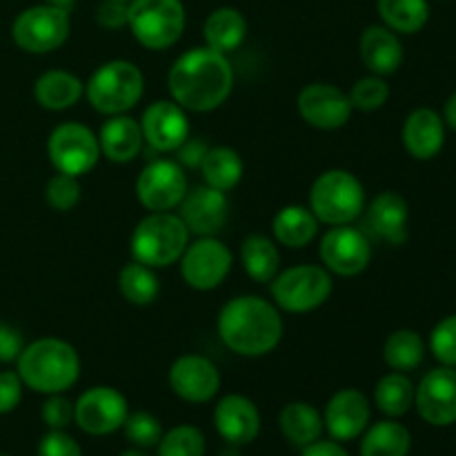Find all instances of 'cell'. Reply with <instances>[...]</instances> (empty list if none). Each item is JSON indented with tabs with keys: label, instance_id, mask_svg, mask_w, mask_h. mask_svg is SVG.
Listing matches in <instances>:
<instances>
[{
	"label": "cell",
	"instance_id": "cell-1",
	"mask_svg": "<svg viewBox=\"0 0 456 456\" xmlns=\"http://www.w3.org/2000/svg\"><path fill=\"white\" fill-rule=\"evenodd\" d=\"M167 87L174 102L183 110L205 114L230 98L234 89V69L225 53L205 45L176 58L167 74Z\"/></svg>",
	"mask_w": 456,
	"mask_h": 456
},
{
	"label": "cell",
	"instance_id": "cell-2",
	"mask_svg": "<svg viewBox=\"0 0 456 456\" xmlns=\"http://www.w3.org/2000/svg\"><path fill=\"white\" fill-rule=\"evenodd\" d=\"M218 337L234 354H270L283 338V319L274 303L261 297H236L223 305L218 314Z\"/></svg>",
	"mask_w": 456,
	"mask_h": 456
},
{
	"label": "cell",
	"instance_id": "cell-3",
	"mask_svg": "<svg viewBox=\"0 0 456 456\" xmlns=\"http://www.w3.org/2000/svg\"><path fill=\"white\" fill-rule=\"evenodd\" d=\"M22 386L38 395H62L76 386L80 377V356L71 343L62 338H38L22 347L16 359Z\"/></svg>",
	"mask_w": 456,
	"mask_h": 456
},
{
	"label": "cell",
	"instance_id": "cell-4",
	"mask_svg": "<svg viewBox=\"0 0 456 456\" xmlns=\"http://www.w3.org/2000/svg\"><path fill=\"white\" fill-rule=\"evenodd\" d=\"M134 261L150 267H169L181 261L190 245V230L178 214L150 212L132 234Z\"/></svg>",
	"mask_w": 456,
	"mask_h": 456
},
{
	"label": "cell",
	"instance_id": "cell-5",
	"mask_svg": "<svg viewBox=\"0 0 456 456\" xmlns=\"http://www.w3.org/2000/svg\"><path fill=\"white\" fill-rule=\"evenodd\" d=\"M310 209L325 225H350L363 214V183L347 169H328L310 190Z\"/></svg>",
	"mask_w": 456,
	"mask_h": 456
},
{
	"label": "cell",
	"instance_id": "cell-6",
	"mask_svg": "<svg viewBox=\"0 0 456 456\" xmlns=\"http://www.w3.org/2000/svg\"><path fill=\"white\" fill-rule=\"evenodd\" d=\"M145 92V76L134 62L110 61L98 67L85 85V96L96 111L118 116L138 105Z\"/></svg>",
	"mask_w": 456,
	"mask_h": 456
},
{
	"label": "cell",
	"instance_id": "cell-7",
	"mask_svg": "<svg viewBox=\"0 0 456 456\" xmlns=\"http://www.w3.org/2000/svg\"><path fill=\"white\" fill-rule=\"evenodd\" d=\"M127 27L142 47L163 52L181 40L185 7L181 0H129Z\"/></svg>",
	"mask_w": 456,
	"mask_h": 456
},
{
	"label": "cell",
	"instance_id": "cell-8",
	"mask_svg": "<svg viewBox=\"0 0 456 456\" xmlns=\"http://www.w3.org/2000/svg\"><path fill=\"white\" fill-rule=\"evenodd\" d=\"M274 305L289 314H307L330 298L332 274L321 265H294L270 281Z\"/></svg>",
	"mask_w": 456,
	"mask_h": 456
},
{
	"label": "cell",
	"instance_id": "cell-9",
	"mask_svg": "<svg viewBox=\"0 0 456 456\" xmlns=\"http://www.w3.org/2000/svg\"><path fill=\"white\" fill-rule=\"evenodd\" d=\"M69 29V12L45 3L18 13L12 25V38L22 52L49 53L65 45Z\"/></svg>",
	"mask_w": 456,
	"mask_h": 456
},
{
	"label": "cell",
	"instance_id": "cell-10",
	"mask_svg": "<svg viewBox=\"0 0 456 456\" xmlns=\"http://www.w3.org/2000/svg\"><path fill=\"white\" fill-rule=\"evenodd\" d=\"M47 156L56 172L83 176L96 167L102 154L92 129L80 123H62L49 134Z\"/></svg>",
	"mask_w": 456,
	"mask_h": 456
},
{
	"label": "cell",
	"instance_id": "cell-11",
	"mask_svg": "<svg viewBox=\"0 0 456 456\" xmlns=\"http://www.w3.org/2000/svg\"><path fill=\"white\" fill-rule=\"evenodd\" d=\"M129 414L125 395L110 386L85 390L74 403V423L89 436H110L123 428Z\"/></svg>",
	"mask_w": 456,
	"mask_h": 456
},
{
	"label": "cell",
	"instance_id": "cell-12",
	"mask_svg": "<svg viewBox=\"0 0 456 456\" xmlns=\"http://www.w3.org/2000/svg\"><path fill=\"white\" fill-rule=\"evenodd\" d=\"M234 256L214 236H199L191 245H187L181 256V276L190 288L199 292L216 289L227 274L232 272Z\"/></svg>",
	"mask_w": 456,
	"mask_h": 456
},
{
	"label": "cell",
	"instance_id": "cell-13",
	"mask_svg": "<svg viewBox=\"0 0 456 456\" xmlns=\"http://www.w3.org/2000/svg\"><path fill=\"white\" fill-rule=\"evenodd\" d=\"M187 190L185 169L174 160H154L138 174L136 196L147 212H172L185 199Z\"/></svg>",
	"mask_w": 456,
	"mask_h": 456
},
{
	"label": "cell",
	"instance_id": "cell-14",
	"mask_svg": "<svg viewBox=\"0 0 456 456\" xmlns=\"http://www.w3.org/2000/svg\"><path fill=\"white\" fill-rule=\"evenodd\" d=\"M321 261L337 276H356L368 270L372 245L368 236L350 225H337L321 239Z\"/></svg>",
	"mask_w": 456,
	"mask_h": 456
},
{
	"label": "cell",
	"instance_id": "cell-15",
	"mask_svg": "<svg viewBox=\"0 0 456 456\" xmlns=\"http://www.w3.org/2000/svg\"><path fill=\"white\" fill-rule=\"evenodd\" d=\"M414 408L419 417L435 428L456 423V368L430 370L414 390Z\"/></svg>",
	"mask_w": 456,
	"mask_h": 456
},
{
	"label": "cell",
	"instance_id": "cell-16",
	"mask_svg": "<svg viewBox=\"0 0 456 456\" xmlns=\"http://www.w3.org/2000/svg\"><path fill=\"white\" fill-rule=\"evenodd\" d=\"M297 107L301 118L310 127L332 132L343 127L352 116V102L343 89L330 83H310L301 89L297 98Z\"/></svg>",
	"mask_w": 456,
	"mask_h": 456
},
{
	"label": "cell",
	"instance_id": "cell-17",
	"mask_svg": "<svg viewBox=\"0 0 456 456\" xmlns=\"http://www.w3.org/2000/svg\"><path fill=\"white\" fill-rule=\"evenodd\" d=\"M169 387L187 403H209L221 390V372L216 365L200 354L178 356L167 374Z\"/></svg>",
	"mask_w": 456,
	"mask_h": 456
},
{
	"label": "cell",
	"instance_id": "cell-18",
	"mask_svg": "<svg viewBox=\"0 0 456 456\" xmlns=\"http://www.w3.org/2000/svg\"><path fill=\"white\" fill-rule=\"evenodd\" d=\"M372 419V408L370 399L356 387H346L338 390L332 399L328 401L323 412L325 432L332 436V441L347 444V441L361 439Z\"/></svg>",
	"mask_w": 456,
	"mask_h": 456
},
{
	"label": "cell",
	"instance_id": "cell-19",
	"mask_svg": "<svg viewBox=\"0 0 456 456\" xmlns=\"http://www.w3.org/2000/svg\"><path fill=\"white\" fill-rule=\"evenodd\" d=\"M141 129L145 142L156 151H176L190 138L185 110L174 101H156L142 111Z\"/></svg>",
	"mask_w": 456,
	"mask_h": 456
},
{
	"label": "cell",
	"instance_id": "cell-20",
	"mask_svg": "<svg viewBox=\"0 0 456 456\" xmlns=\"http://www.w3.org/2000/svg\"><path fill=\"white\" fill-rule=\"evenodd\" d=\"M214 428L225 444L249 445L261 435V412L248 396L227 395L214 408Z\"/></svg>",
	"mask_w": 456,
	"mask_h": 456
},
{
	"label": "cell",
	"instance_id": "cell-21",
	"mask_svg": "<svg viewBox=\"0 0 456 456\" xmlns=\"http://www.w3.org/2000/svg\"><path fill=\"white\" fill-rule=\"evenodd\" d=\"M181 221L196 236H214L221 232L227 221V203L225 191L214 190L209 185H199L194 190H187L185 199L181 200Z\"/></svg>",
	"mask_w": 456,
	"mask_h": 456
},
{
	"label": "cell",
	"instance_id": "cell-22",
	"mask_svg": "<svg viewBox=\"0 0 456 456\" xmlns=\"http://www.w3.org/2000/svg\"><path fill=\"white\" fill-rule=\"evenodd\" d=\"M403 145L417 160H430L444 150L445 123L439 111L430 107H419L405 118Z\"/></svg>",
	"mask_w": 456,
	"mask_h": 456
},
{
	"label": "cell",
	"instance_id": "cell-23",
	"mask_svg": "<svg viewBox=\"0 0 456 456\" xmlns=\"http://www.w3.org/2000/svg\"><path fill=\"white\" fill-rule=\"evenodd\" d=\"M361 61L374 76H390L403 65V45L386 25H370L361 34Z\"/></svg>",
	"mask_w": 456,
	"mask_h": 456
},
{
	"label": "cell",
	"instance_id": "cell-24",
	"mask_svg": "<svg viewBox=\"0 0 456 456\" xmlns=\"http://www.w3.org/2000/svg\"><path fill=\"white\" fill-rule=\"evenodd\" d=\"M142 129L141 120L132 118V116H110L105 125L98 132V145H101V154L111 163H132L142 150Z\"/></svg>",
	"mask_w": 456,
	"mask_h": 456
},
{
	"label": "cell",
	"instance_id": "cell-25",
	"mask_svg": "<svg viewBox=\"0 0 456 456\" xmlns=\"http://www.w3.org/2000/svg\"><path fill=\"white\" fill-rule=\"evenodd\" d=\"M408 200L396 191H381L368 208V225L379 239L401 245L408 239Z\"/></svg>",
	"mask_w": 456,
	"mask_h": 456
},
{
	"label": "cell",
	"instance_id": "cell-26",
	"mask_svg": "<svg viewBox=\"0 0 456 456\" xmlns=\"http://www.w3.org/2000/svg\"><path fill=\"white\" fill-rule=\"evenodd\" d=\"M281 435L294 445V448H307L323 436L325 423L323 414L314 405L305 401H292L285 405L279 414Z\"/></svg>",
	"mask_w": 456,
	"mask_h": 456
},
{
	"label": "cell",
	"instance_id": "cell-27",
	"mask_svg": "<svg viewBox=\"0 0 456 456\" xmlns=\"http://www.w3.org/2000/svg\"><path fill=\"white\" fill-rule=\"evenodd\" d=\"M85 83L76 74L65 69H49L38 76L34 85V96L40 107L49 111H62L74 107L83 98Z\"/></svg>",
	"mask_w": 456,
	"mask_h": 456
},
{
	"label": "cell",
	"instance_id": "cell-28",
	"mask_svg": "<svg viewBox=\"0 0 456 456\" xmlns=\"http://www.w3.org/2000/svg\"><path fill=\"white\" fill-rule=\"evenodd\" d=\"M205 43L209 49L221 53H230L240 47L248 36V20L234 7H218L208 16L203 25Z\"/></svg>",
	"mask_w": 456,
	"mask_h": 456
},
{
	"label": "cell",
	"instance_id": "cell-29",
	"mask_svg": "<svg viewBox=\"0 0 456 456\" xmlns=\"http://www.w3.org/2000/svg\"><path fill=\"white\" fill-rule=\"evenodd\" d=\"M272 232L281 245L289 249H301L316 239L319 218L312 214L310 208L288 205V208L276 212L274 221H272Z\"/></svg>",
	"mask_w": 456,
	"mask_h": 456
},
{
	"label": "cell",
	"instance_id": "cell-30",
	"mask_svg": "<svg viewBox=\"0 0 456 456\" xmlns=\"http://www.w3.org/2000/svg\"><path fill=\"white\" fill-rule=\"evenodd\" d=\"M412 448V435L396 419H386L361 435V456H408Z\"/></svg>",
	"mask_w": 456,
	"mask_h": 456
},
{
	"label": "cell",
	"instance_id": "cell-31",
	"mask_svg": "<svg viewBox=\"0 0 456 456\" xmlns=\"http://www.w3.org/2000/svg\"><path fill=\"white\" fill-rule=\"evenodd\" d=\"M240 263H243L245 272L249 279L256 283H270L281 267V254L279 248L272 239L263 234H249L248 239L240 243Z\"/></svg>",
	"mask_w": 456,
	"mask_h": 456
},
{
	"label": "cell",
	"instance_id": "cell-32",
	"mask_svg": "<svg viewBox=\"0 0 456 456\" xmlns=\"http://www.w3.org/2000/svg\"><path fill=\"white\" fill-rule=\"evenodd\" d=\"M200 174L205 178V185L230 191L243 178V159L232 147H212L200 163Z\"/></svg>",
	"mask_w": 456,
	"mask_h": 456
},
{
	"label": "cell",
	"instance_id": "cell-33",
	"mask_svg": "<svg viewBox=\"0 0 456 456\" xmlns=\"http://www.w3.org/2000/svg\"><path fill=\"white\" fill-rule=\"evenodd\" d=\"M383 25L396 34H417L430 20L428 0H377Z\"/></svg>",
	"mask_w": 456,
	"mask_h": 456
},
{
	"label": "cell",
	"instance_id": "cell-34",
	"mask_svg": "<svg viewBox=\"0 0 456 456\" xmlns=\"http://www.w3.org/2000/svg\"><path fill=\"white\" fill-rule=\"evenodd\" d=\"M414 383L405 377V372H395L381 377L374 387V405L387 419H399L414 408Z\"/></svg>",
	"mask_w": 456,
	"mask_h": 456
},
{
	"label": "cell",
	"instance_id": "cell-35",
	"mask_svg": "<svg viewBox=\"0 0 456 456\" xmlns=\"http://www.w3.org/2000/svg\"><path fill=\"white\" fill-rule=\"evenodd\" d=\"M426 359V343L414 330H396L386 338L383 361L395 372H412Z\"/></svg>",
	"mask_w": 456,
	"mask_h": 456
},
{
	"label": "cell",
	"instance_id": "cell-36",
	"mask_svg": "<svg viewBox=\"0 0 456 456\" xmlns=\"http://www.w3.org/2000/svg\"><path fill=\"white\" fill-rule=\"evenodd\" d=\"M118 289L132 305H151L160 294V281L154 267L132 261L120 270Z\"/></svg>",
	"mask_w": 456,
	"mask_h": 456
},
{
	"label": "cell",
	"instance_id": "cell-37",
	"mask_svg": "<svg viewBox=\"0 0 456 456\" xmlns=\"http://www.w3.org/2000/svg\"><path fill=\"white\" fill-rule=\"evenodd\" d=\"M208 441L196 426H176L163 432L156 456H205Z\"/></svg>",
	"mask_w": 456,
	"mask_h": 456
},
{
	"label": "cell",
	"instance_id": "cell-38",
	"mask_svg": "<svg viewBox=\"0 0 456 456\" xmlns=\"http://www.w3.org/2000/svg\"><path fill=\"white\" fill-rule=\"evenodd\" d=\"M123 430L129 444H132L134 448L141 450L156 448L160 436H163V426H160V421L151 412H145V410L129 412L123 423Z\"/></svg>",
	"mask_w": 456,
	"mask_h": 456
},
{
	"label": "cell",
	"instance_id": "cell-39",
	"mask_svg": "<svg viewBox=\"0 0 456 456\" xmlns=\"http://www.w3.org/2000/svg\"><path fill=\"white\" fill-rule=\"evenodd\" d=\"M347 96H350L352 107H356V110L377 111L381 110L387 102V98H390V87H387V83L383 80V76L372 74L356 80Z\"/></svg>",
	"mask_w": 456,
	"mask_h": 456
},
{
	"label": "cell",
	"instance_id": "cell-40",
	"mask_svg": "<svg viewBox=\"0 0 456 456\" xmlns=\"http://www.w3.org/2000/svg\"><path fill=\"white\" fill-rule=\"evenodd\" d=\"M45 199L56 212H69L80 203V183L78 176L71 174H53L45 187Z\"/></svg>",
	"mask_w": 456,
	"mask_h": 456
},
{
	"label": "cell",
	"instance_id": "cell-41",
	"mask_svg": "<svg viewBox=\"0 0 456 456\" xmlns=\"http://www.w3.org/2000/svg\"><path fill=\"white\" fill-rule=\"evenodd\" d=\"M430 350L441 365L456 368V314L445 316L430 334Z\"/></svg>",
	"mask_w": 456,
	"mask_h": 456
},
{
	"label": "cell",
	"instance_id": "cell-42",
	"mask_svg": "<svg viewBox=\"0 0 456 456\" xmlns=\"http://www.w3.org/2000/svg\"><path fill=\"white\" fill-rule=\"evenodd\" d=\"M40 419L49 430H65L74 421V403L62 395H49L40 408Z\"/></svg>",
	"mask_w": 456,
	"mask_h": 456
},
{
	"label": "cell",
	"instance_id": "cell-43",
	"mask_svg": "<svg viewBox=\"0 0 456 456\" xmlns=\"http://www.w3.org/2000/svg\"><path fill=\"white\" fill-rule=\"evenodd\" d=\"M36 456H83V448L65 430H49L40 436Z\"/></svg>",
	"mask_w": 456,
	"mask_h": 456
},
{
	"label": "cell",
	"instance_id": "cell-44",
	"mask_svg": "<svg viewBox=\"0 0 456 456\" xmlns=\"http://www.w3.org/2000/svg\"><path fill=\"white\" fill-rule=\"evenodd\" d=\"M129 20V3H111V0H102L96 9V22L105 29L116 31L127 27Z\"/></svg>",
	"mask_w": 456,
	"mask_h": 456
},
{
	"label": "cell",
	"instance_id": "cell-45",
	"mask_svg": "<svg viewBox=\"0 0 456 456\" xmlns=\"http://www.w3.org/2000/svg\"><path fill=\"white\" fill-rule=\"evenodd\" d=\"M22 399V381L18 372H0V414H9Z\"/></svg>",
	"mask_w": 456,
	"mask_h": 456
},
{
	"label": "cell",
	"instance_id": "cell-46",
	"mask_svg": "<svg viewBox=\"0 0 456 456\" xmlns=\"http://www.w3.org/2000/svg\"><path fill=\"white\" fill-rule=\"evenodd\" d=\"M22 347H25V341H22L20 330L0 319V363L16 361L20 356Z\"/></svg>",
	"mask_w": 456,
	"mask_h": 456
},
{
	"label": "cell",
	"instance_id": "cell-47",
	"mask_svg": "<svg viewBox=\"0 0 456 456\" xmlns=\"http://www.w3.org/2000/svg\"><path fill=\"white\" fill-rule=\"evenodd\" d=\"M209 147L203 141H196V138H187L181 147H178V165H185V167H200L205 154H208Z\"/></svg>",
	"mask_w": 456,
	"mask_h": 456
},
{
	"label": "cell",
	"instance_id": "cell-48",
	"mask_svg": "<svg viewBox=\"0 0 456 456\" xmlns=\"http://www.w3.org/2000/svg\"><path fill=\"white\" fill-rule=\"evenodd\" d=\"M301 456H352L343 448L338 441H323L319 439L316 444L307 445V448L301 450Z\"/></svg>",
	"mask_w": 456,
	"mask_h": 456
},
{
	"label": "cell",
	"instance_id": "cell-49",
	"mask_svg": "<svg viewBox=\"0 0 456 456\" xmlns=\"http://www.w3.org/2000/svg\"><path fill=\"white\" fill-rule=\"evenodd\" d=\"M441 118H444L445 127L454 129V132H456V92L452 94V96L448 98V101H445V105H444V116H441Z\"/></svg>",
	"mask_w": 456,
	"mask_h": 456
},
{
	"label": "cell",
	"instance_id": "cell-50",
	"mask_svg": "<svg viewBox=\"0 0 456 456\" xmlns=\"http://www.w3.org/2000/svg\"><path fill=\"white\" fill-rule=\"evenodd\" d=\"M45 3H47V4H53V7L67 9V12H69V9L74 7V4L78 3V0H45Z\"/></svg>",
	"mask_w": 456,
	"mask_h": 456
},
{
	"label": "cell",
	"instance_id": "cell-51",
	"mask_svg": "<svg viewBox=\"0 0 456 456\" xmlns=\"http://www.w3.org/2000/svg\"><path fill=\"white\" fill-rule=\"evenodd\" d=\"M118 456H151L150 452H147V450H141V448H132V450H125L123 454H118Z\"/></svg>",
	"mask_w": 456,
	"mask_h": 456
},
{
	"label": "cell",
	"instance_id": "cell-52",
	"mask_svg": "<svg viewBox=\"0 0 456 456\" xmlns=\"http://www.w3.org/2000/svg\"><path fill=\"white\" fill-rule=\"evenodd\" d=\"M111 3H129V0H111Z\"/></svg>",
	"mask_w": 456,
	"mask_h": 456
},
{
	"label": "cell",
	"instance_id": "cell-53",
	"mask_svg": "<svg viewBox=\"0 0 456 456\" xmlns=\"http://www.w3.org/2000/svg\"><path fill=\"white\" fill-rule=\"evenodd\" d=\"M0 456H12V454H0Z\"/></svg>",
	"mask_w": 456,
	"mask_h": 456
}]
</instances>
